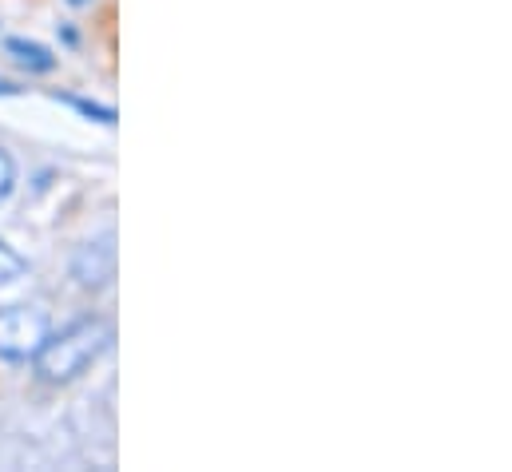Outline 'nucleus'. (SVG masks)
Returning a JSON list of instances; mask_svg holds the SVG:
<instances>
[{
	"label": "nucleus",
	"mask_w": 512,
	"mask_h": 472,
	"mask_svg": "<svg viewBox=\"0 0 512 472\" xmlns=\"http://www.w3.org/2000/svg\"><path fill=\"white\" fill-rule=\"evenodd\" d=\"M108 338H112V330H108L100 318L72 322V326L60 330V334L48 330V338H44L40 350L32 354V369H36L40 381H48V385H64V381L80 377L96 357L104 354Z\"/></svg>",
	"instance_id": "obj_1"
},
{
	"label": "nucleus",
	"mask_w": 512,
	"mask_h": 472,
	"mask_svg": "<svg viewBox=\"0 0 512 472\" xmlns=\"http://www.w3.org/2000/svg\"><path fill=\"white\" fill-rule=\"evenodd\" d=\"M48 314L36 306H0V357L32 361L40 342L48 338Z\"/></svg>",
	"instance_id": "obj_2"
},
{
	"label": "nucleus",
	"mask_w": 512,
	"mask_h": 472,
	"mask_svg": "<svg viewBox=\"0 0 512 472\" xmlns=\"http://www.w3.org/2000/svg\"><path fill=\"white\" fill-rule=\"evenodd\" d=\"M4 48H8V56H12L16 64H24L28 72H52V68H56V56H52L44 44H32V40H20V36H8V40H4Z\"/></svg>",
	"instance_id": "obj_3"
},
{
	"label": "nucleus",
	"mask_w": 512,
	"mask_h": 472,
	"mask_svg": "<svg viewBox=\"0 0 512 472\" xmlns=\"http://www.w3.org/2000/svg\"><path fill=\"white\" fill-rule=\"evenodd\" d=\"M24 274V258L8 246V242H0V286H8L12 278H20Z\"/></svg>",
	"instance_id": "obj_4"
},
{
	"label": "nucleus",
	"mask_w": 512,
	"mask_h": 472,
	"mask_svg": "<svg viewBox=\"0 0 512 472\" xmlns=\"http://www.w3.org/2000/svg\"><path fill=\"white\" fill-rule=\"evenodd\" d=\"M12 183H16V163H12V155L0 147V203L12 195Z\"/></svg>",
	"instance_id": "obj_5"
},
{
	"label": "nucleus",
	"mask_w": 512,
	"mask_h": 472,
	"mask_svg": "<svg viewBox=\"0 0 512 472\" xmlns=\"http://www.w3.org/2000/svg\"><path fill=\"white\" fill-rule=\"evenodd\" d=\"M72 108H80V112H88V116H100L104 123H116V112L112 108H96V104H88V100H68Z\"/></svg>",
	"instance_id": "obj_6"
},
{
	"label": "nucleus",
	"mask_w": 512,
	"mask_h": 472,
	"mask_svg": "<svg viewBox=\"0 0 512 472\" xmlns=\"http://www.w3.org/2000/svg\"><path fill=\"white\" fill-rule=\"evenodd\" d=\"M72 4H88V0H72Z\"/></svg>",
	"instance_id": "obj_7"
},
{
	"label": "nucleus",
	"mask_w": 512,
	"mask_h": 472,
	"mask_svg": "<svg viewBox=\"0 0 512 472\" xmlns=\"http://www.w3.org/2000/svg\"><path fill=\"white\" fill-rule=\"evenodd\" d=\"M0 92H8V88H4V84H0Z\"/></svg>",
	"instance_id": "obj_8"
}]
</instances>
